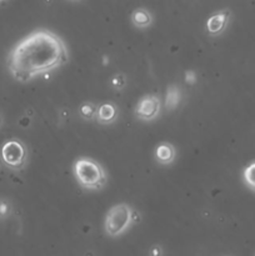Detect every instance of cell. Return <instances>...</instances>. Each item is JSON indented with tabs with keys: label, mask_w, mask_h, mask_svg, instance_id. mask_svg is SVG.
<instances>
[{
	"label": "cell",
	"mask_w": 255,
	"mask_h": 256,
	"mask_svg": "<svg viewBox=\"0 0 255 256\" xmlns=\"http://www.w3.org/2000/svg\"><path fill=\"white\" fill-rule=\"evenodd\" d=\"M69 62V50L62 36L38 29L22 38L8 55V69L15 80L26 82Z\"/></svg>",
	"instance_id": "cell-1"
},
{
	"label": "cell",
	"mask_w": 255,
	"mask_h": 256,
	"mask_svg": "<svg viewBox=\"0 0 255 256\" xmlns=\"http://www.w3.org/2000/svg\"><path fill=\"white\" fill-rule=\"evenodd\" d=\"M72 172L78 184L85 190L96 192L106 184V172L99 162L88 156H80L72 164Z\"/></svg>",
	"instance_id": "cell-2"
},
{
	"label": "cell",
	"mask_w": 255,
	"mask_h": 256,
	"mask_svg": "<svg viewBox=\"0 0 255 256\" xmlns=\"http://www.w3.org/2000/svg\"><path fill=\"white\" fill-rule=\"evenodd\" d=\"M134 209L126 202H120L109 209L104 222V229L109 236L116 238L128 232L134 224Z\"/></svg>",
	"instance_id": "cell-3"
},
{
	"label": "cell",
	"mask_w": 255,
	"mask_h": 256,
	"mask_svg": "<svg viewBox=\"0 0 255 256\" xmlns=\"http://www.w3.org/2000/svg\"><path fill=\"white\" fill-rule=\"evenodd\" d=\"M2 159L10 169H22L26 162V148L20 140H8L2 148Z\"/></svg>",
	"instance_id": "cell-4"
},
{
	"label": "cell",
	"mask_w": 255,
	"mask_h": 256,
	"mask_svg": "<svg viewBox=\"0 0 255 256\" xmlns=\"http://www.w3.org/2000/svg\"><path fill=\"white\" fill-rule=\"evenodd\" d=\"M160 112V99L156 95H145L139 100L135 109V116L142 122H152Z\"/></svg>",
	"instance_id": "cell-5"
},
{
	"label": "cell",
	"mask_w": 255,
	"mask_h": 256,
	"mask_svg": "<svg viewBox=\"0 0 255 256\" xmlns=\"http://www.w3.org/2000/svg\"><path fill=\"white\" fill-rule=\"evenodd\" d=\"M230 16H232L230 9H222L219 12H214L212 16L208 18L206 24H205V30H206L208 34L210 36H219V35H222L228 28Z\"/></svg>",
	"instance_id": "cell-6"
},
{
	"label": "cell",
	"mask_w": 255,
	"mask_h": 256,
	"mask_svg": "<svg viewBox=\"0 0 255 256\" xmlns=\"http://www.w3.org/2000/svg\"><path fill=\"white\" fill-rule=\"evenodd\" d=\"M176 150L172 142H162L155 149V159L162 165H170L175 160Z\"/></svg>",
	"instance_id": "cell-7"
},
{
	"label": "cell",
	"mask_w": 255,
	"mask_h": 256,
	"mask_svg": "<svg viewBox=\"0 0 255 256\" xmlns=\"http://www.w3.org/2000/svg\"><path fill=\"white\" fill-rule=\"evenodd\" d=\"M118 118V108L115 106V104L112 102H104L100 106H98V112H96V120L99 124L108 125L112 124V122L116 120Z\"/></svg>",
	"instance_id": "cell-8"
},
{
	"label": "cell",
	"mask_w": 255,
	"mask_h": 256,
	"mask_svg": "<svg viewBox=\"0 0 255 256\" xmlns=\"http://www.w3.org/2000/svg\"><path fill=\"white\" fill-rule=\"evenodd\" d=\"M132 25L135 28H139V29H145V28L150 26L152 22V15L145 8H136L134 12H132Z\"/></svg>",
	"instance_id": "cell-9"
},
{
	"label": "cell",
	"mask_w": 255,
	"mask_h": 256,
	"mask_svg": "<svg viewBox=\"0 0 255 256\" xmlns=\"http://www.w3.org/2000/svg\"><path fill=\"white\" fill-rule=\"evenodd\" d=\"M182 100V94H180V89L176 85H170L168 88L166 96H165V105L169 110L176 109L178 105L180 104Z\"/></svg>",
	"instance_id": "cell-10"
},
{
	"label": "cell",
	"mask_w": 255,
	"mask_h": 256,
	"mask_svg": "<svg viewBox=\"0 0 255 256\" xmlns=\"http://www.w3.org/2000/svg\"><path fill=\"white\" fill-rule=\"evenodd\" d=\"M98 112V106L94 102H85L80 105L79 108V114L82 119L85 120H95Z\"/></svg>",
	"instance_id": "cell-11"
},
{
	"label": "cell",
	"mask_w": 255,
	"mask_h": 256,
	"mask_svg": "<svg viewBox=\"0 0 255 256\" xmlns=\"http://www.w3.org/2000/svg\"><path fill=\"white\" fill-rule=\"evenodd\" d=\"M242 180L244 184L249 188L252 192H255V162H250L242 172Z\"/></svg>",
	"instance_id": "cell-12"
},
{
	"label": "cell",
	"mask_w": 255,
	"mask_h": 256,
	"mask_svg": "<svg viewBox=\"0 0 255 256\" xmlns=\"http://www.w3.org/2000/svg\"><path fill=\"white\" fill-rule=\"evenodd\" d=\"M125 84H126V80H125V76L122 74L114 75V78L112 79V85L118 90L122 89L125 86Z\"/></svg>",
	"instance_id": "cell-13"
},
{
	"label": "cell",
	"mask_w": 255,
	"mask_h": 256,
	"mask_svg": "<svg viewBox=\"0 0 255 256\" xmlns=\"http://www.w3.org/2000/svg\"><path fill=\"white\" fill-rule=\"evenodd\" d=\"M185 82L188 84H194L196 82V72H192V70H189V72H185Z\"/></svg>",
	"instance_id": "cell-14"
},
{
	"label": "cell",
	"mask_w": 255,
	"mask_h": 256,
	"mask_svg": "<svg viewBox=\"0 0 255 256\" xmlns=\"http://www.w3.org/2000/svg\"><path fill=\"white\" fill-rule=\"evenodd\" d=\"M149 256H162V249L160 245H154V246L150 249Z\"/></svg>",
	"instance_id": "cell-15"
},
{
	"label": "cell",
	"mask_w": 255,
	"mask_h": 256,
	"mask_svg": "<svg viewBox=\"0 0 255 256\" xmlns=\"http://www.w3.org/2000/svg\"><path fill=\"white\" fill-rule=\"evenodd\" d=\"M8 212V206L5 204H0V214L5 215Z\"/></svg>",
	"instance_id": "cell-16"
}]
</instances>
